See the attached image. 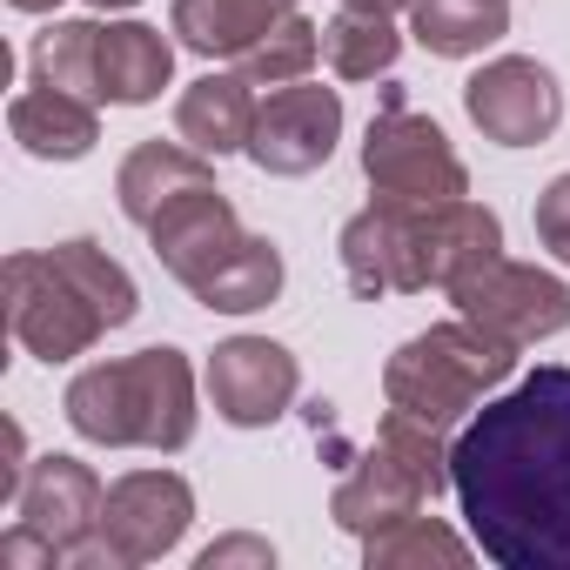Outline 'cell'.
<instances>
[{
    "label": "cell",
    "mask_w": 570,
    "mask_h": 570,
    "mask_svg": "<svg viewBox=\"0 0 570 570\" xmlns=\"http://www.w3.org/2000/svg\"><path fill=\"white\" fill-rule=\"evenodd\" d=\"M450 490L470 537L503 570H570V370L543 363L483 403L456 450Z\"/></svg>",
    "instance_id": "6da1fadb"
},
{
    "label": "cell",
    "mask_w": 570,
    "mask_h": 570,
    "mask_svg": "<svg viewBox=\"0 0 570 570\" xmlns=\"http://www.w3.org/2000/svg\"><path fill=\"white\" fill-rule=\"evenodd\" d=\"M75 436L101 443V450H155V456H175L195 443V370L181 350L155 343V350H135L121 363H88L68 396H61Z\"/></svg>",
    "instance_id": "7a4b0ae2"
},
{
    "label": "cell",
    "mask_w": 570,
    "mask_h": 570,
    "mask_svg": "<svg viewBox=\"0 0 570 570\" xmlns=\"http://www.w3.org/2000/svg\"><path fill=\"white\" fill-rule=\"evenodd\" d=\"M510 370H517V343L456 316V323H436V330L410 336L383 363V396H390V410H410L436 430H456V423L476 416V403L497 383H510Z\"/></svg>",
    "instance_id": "3957f363"
},
{
    "label": "cell",
    "mask_w": 570,
    "mask_h": 570,
    "mask_svg": "<svg viewBox=\"0 0 570 570\" xmlns=\"http://www.w3.org/2000/svg\"><path fill=\"white\" fill-rule=\"evenodd\" d=\"M0 282H8V323H14V336H21L28 356H41V363H75V356H88V350L108 336L101 303L81 289V275H75L55 248H21V255H8Z\"/></svg>",
    "instance_id": "277c9868"
},
{
    "label": "cell",
    "mask_w": 570,
    "mask_h": 570,
    "mask_svg": "<svg viewBox=\"0 0 570 570\" xmlns=\"http://www.w3.org/2000/svg\"><path fill=\"white\" fill-rule=\"evenodd\" d=\"M363 175H370L376 202H403V208H436V202L470 195L463 155L450 148V135L430 115L403 108V95H390V108L370 121V135H363Z\"/></svg>",
    "instance_id": "5b68a950"
},
{
    "label": "cell",
    "mask_w": 570,
    "mask_h": 570,
    "mask_svg": "<svg viewBox=\"0 0 570 570\" xmlns=\"http://www.w3.org/2000/svg\"><path fill=\"white\" fill-rule=\"evenodd\" d=\"M450 303H456V316L483 323L490 336H503L517 350L550 343V336L570 330V282L550 275V268H537V262H503L497 255L490 268H476L470 282H456Z\"/></svg>",
    "instance_id": "8992f818"
},
{
    "label": "cell",
    "mask_w": 570,
    "mask_h": 570,
    "mask_svg": "<svg viewBox=\"0 0 570 570\" xmlns=\"http://www.w3.org/2000/svg\"><path fill=\"white\" fill-rule=\"evenodd\" d=\"M463 115L483 128V141L497 148H537L557 135L563 121V88L543 61L530 55H497L463 81Z\"/></svg>",
    "instance_id": "52a82bcc"
},
{
    "label": "cell",
    "mask_w": 570,
    "mask_h": 570,
    "mask_svg": "<svg viewBox=\"0 0 570 570\" xmlns=\"http://www.w3.org/2000/svg\"><path fill=\"white\" fill-rule=\"evenodd\" d=\"M343 141V95L336 88H316V81H289L275 88L262 108H255V128H248V161L262 175H316Z\"/></svg>",
    "instance_id": "ba28073f"
},
{
    "label": "cell",
    "mask_w": 570,
    "mask_h": 570,
    "mask_svg": "<svg viewBox=\"0 0 570 570\" xmlns=\"http://www.w3.org/2000/svg\"><path fill=\"white\" fill-rule=\"evenodd\" d=\"M195 523V490L188 476L175 470H128L108 483V503H101V543L115 550L121 570L135 563H161Z\"/></svg>",
    "instance_id": "9c48e42d"
},
{
    "label": "cell",
    "mask_w": 570,
    "mask_h": 570,
    "mask_svg": "<svg viewBox=\"0 0 570 570\" xmlns=\"http://www.w3.org/2000/svg\"><path fill=\"white\" fill-rule=\"evenodd\" d=\"M296 390H303V363L268 336H228L208 356L215 416L235 423V430H268L275 416H289Z\"/></svg>",
    "instance_id": "30bf717a"
},
{
    "label": "cell",
    "mask_w": 570,
    "mask_h": 570,
    "mask_svg": "<svg viewBox=\"0 0 570 570\" xmlns=\"http://www.w3.org/2000/svg\"><path fill=\"white\" fill-rule=\"evenodd\" d=\"M101 503H108V490H101V476L81 456H35L21 497H14V517L28 530H41L61 550V563H68L81 543L101 537Z\"/></svg>",
    "instance_id": "8fae6325"
},
{
    "label": "cell",
    "mask_w": 570,
    "mask_h": 570,
    "mask_svg": "<svg viewBox=\"0 0 570 570\" xmlns=\"http://www.w3.org/2000/svg\"><path fill=\"white\" fill-rule=\"evenodd\" d=\"M242 235H248V228L235 222V202H228L215 181H208V188H188L181 202H168V208L148 222V248H155V262L181 282L188 296L215 275V262H222Z\"/></svg>",
    "instance_id": "7c38bea8"
},
{
    "label": "cell",
    "mask_w": 570,
    "mask_h": 570,
    "mask_svg": "<svg viewBox=\"0 0 570 570\" xmlns=\"http://www.w3.org/2000/svg\"><path fill=\"white\" fill-rule=\"evenodd\" d=\"M336 255H343V275L363 303L423 289L416 282V208H403V202H370L363 215H350Z\"/></svg>",
    "instance_id": "4fadbf2b"
},
{
    "label": "cell",
    "mask_w": 570,
    "mask_h": 570,
    "mask_svg": "<svg viewBox=\"0 0 570 570\" xmlns=\"http://www.w3.org/2000/svg\"><path fill=\"white\" fill-rule=\"evenodd\" d=\"M503 255V222L483 202H436L416 208V282L423 289H456L476 268H490Z\"/></svg>",
    "instance_id": "5bb4252c"
},
{
    "label": "cell",
    "mask_w": 570,
    "mask_h": 570,
    "mask_svg": "<svg viewBox=\"0 0 570 570\" xmlns=\"http://www.w3.org/2000/svg\"><path fill=\"white\" fill-rule=\"evenodd\" d=\"M430 503V490L383 450V443H370V456L336 483V497H330V517L350 530V537H376V530H390V523H403V517H416Z\"/></svg>",
    "instance_id": "9a60e30c"
},
{
    "label": "cell",
    "mask_w": 570,
    "mask_h": 570,
    "mask_svg": "<svg viewBox=\"0 0 570 570\" xmlns=\"http://www.w3.org/2000/svg\"><path fill=\"white\" fill-rule=\"evenodd\" d=\"M255 81L242 75V68H228V75H202V81H188L181 88V101H175V135L188 141V148H202V155H242L248 148V128H255V95H248Z\"/></svg>",
    "instance_id": "2e32d148"
},
{
    "label": "cell",
    "mask_w": 570,
    "mask_h": 570,
    "mask_svg": "<svg viewBox=\"0 0 570 570\" xmlns=\"http://www.w3.org/2000/svg\"><path fill=\"white\" fill-rule=\"evenodd\" d=\"M208 181H215V168H208L202 148H188V141H141V148H128V161L115 175V195H121V215L135 228H148L168 202H181L188 188H208Z\"/></svg>",
    "instance_id": "e0dca14e"
},
{
    "label": "cell",
    "mask_w": 570,
    "mask_h": 570,
    "mask_svg": "<svg viewBox=\"0 0 570 570\" xmlns=\"http://www.w3.org/2000/svg\"><path fill=\"white\" fill-rule=\"evenodd\" d=\"M282 14H296V0H175L168 28L208 61H242Z\"/></svg>",
    "instance_id": "ac0fdd59"
},
{
    "label": "cell",
    "mask_w": 570,
    "mask_h": 570,
    "mask_svg": "<svg viewBox=\"0 0 570 570\" xmlns=\"http://www.w3.org/2000/svg\"><path fill=\"white\" fill-rule=\"evenodd\" d=\"M8 128H14V141H21L35 161H81V155L101 141L95 101H81V95H68V88H41V81H35L28 95H14Z\"/></svg>",
    "instance_id": "d6986e66"
},
{
    "label": "cell",
    "mask_w": 570,
    "mask_h": 570,
    "mask_svg": "<svg viewBox=\"0 0 570 570\" xmlns=\"http://www.w3.org/2000/svg\"><path fill=\"white\" fill-rule=\"evenodd\" d=\"M175 75V48L148 21H115L101 28V101L115 108H148Z\"/></svg>",
    "instance_id": "ffe728a7"
},
{
    "label": "cell",
    "mask_w": 570,
    "mask_h": 570,
    "mask_svg": "<svg viewBox=\"0 0 570 570\" xmlns=\"http://www.w3.org/2000/svg\"><path fill=\"white\" fill-rule=\"evenodd\" d=\"M282 275H289V268H282V248L268 235H242L215 262V275L195 289V303L215 309V316H255V309H268L282 296Z\"/></svg>",
    "instance_id": "44dd1931"
},
{
    "label": "cell",
    "mask_w": 570,
    "mask_h": 570,
    "mask_svg": "<svg viewBox=\"0 0 570 570\" xmlns=\"http://www.w3.org/2000/svg\"><path fill=\"white\" fill-rule=\"evenodd\" d=\"M410 35H416V48H430L443 61H470L510 35V0H416Z\"/></svg>",
    "instance_id": "7402d4cb"
},
{
    "label": "cell",
    "mask_w": 570,
    "mask_h": 570,
    "mask_svg": "<svg viewBox=\"0 0 570 570\" xmlns=\"http://www.w3.org/2000/svg\"><path fill=\"white\" fill-rule=\"evenodd\" d=\"M396 55H403V35H396V21L376 14V8H343V14L323 28V61H330L343 81H376V75L396 68Z\"/></svg>",
    "instance_id": "603a6c76"
},
{
    "label": "cell",
    "mask_w": 570,
    "mask_h": 570,
    "mask_svg": "<svg viewBox=\"0 0 570 570\" xmlns=\"http://www.w3.org/2000/svg\"><path fill=\"white\" fill-rule=\"evenodd\" d=\"M28 68L41 88H68L81 101H101V21H55L48 35H35Z\"/></svg>",
    "instance_id": "cb8c5ba5"
},
{
    "label": "cell",
    "mask_w": 570,
    "mask_h": 570,
    "mask_svg": "<svg viewBox=\"0 0 570 570\" xmlns=\"http://www.w3.org/2000/svg\"><path fill=\"white\" fill-rule=\"evenodd\" d=\"M363 563L370 570H410V563H470V543L450 530V523H436V517H403V523H390V530H376V537H363Z\"/></svg>",
    "instance_id": "d4e9b609"
},
{
    "label": "cell",
    "mask_w": 570,
    "mask_h": 570,
    "mask_svg": "<svg viewBox=\"0 0 570 570\" xmlns=\"http://www.w3.org/2000/svg\"><path fill=\"white\" fill-rule=\"evenodd\" d=\"M316 55H323V28H316L309 14H282L235 68H242L255 88H289V81H309Z\"/></svg>",
    "instance_id": "484cf974"
},
{
    "label": "cell",
    "mask_w": 570,
    "mask_h": 570,
    "mask_svg": "<svg viewBox=\"0 0 570 570\" xmlns=\"http://www.w3.org/2000/svg\"><path fill=\"white\" fill-rule=\"evenodd\" d=\"M376 443L436 497V490H450V430H436V423H423V416H410V410H390L383 423H376Z\"/></svg>",
    "instance_id": "4316f807"
},
{
    "label": "cell",
    "mask_w": 570,
    "mask_h": 570,
    "mask_svg": "<svg viewBox=\"0 0 570 570\" xmlns=\"http://www.w3.org/2000/svg\"><path fill=\"white\" fill-rule=\"evenodd\" d=\"M537 242L570 268V175H557V181L537 195Z\"/></svg>",
    "instance_id": "83f0119b"
},
{
    "label": "cell",
    "mask_w": 570,
    "mask_h": 570,
    "mask_svg": "<svg viewBox=\"0 0 570 570\" xmlns=\"http://www.w3.org/2000/svg\"><path fill=\"white\" fill-rule=\"evenodd\" d=\"M0 570H68V563H61V550H55L41 530H28V523L14 517V530L0 537Z\"/></svg>",
    "instance_id": "f1b7e54d"
},
{
    "label": "cell",
    "mask_w": 570,
    "mask_h": 570,
    "mask_svg": "<svg viewBox=\"0 0 570 570\" xmlns=\"http://www.w3.org/2000/svg\"><path fill=\"white\" fill-rule=\"evenodd\" d=\"M235 563H255V570H268V563H275L268 537H215V543L195 557V570H235Z\"/></svg>",
    "instance_id": "f546056e"
},
{
    "label": "cell",
    "mask_w": 570,
    "mask_h": 570,
    "mask_svg": "<svg viewBox=\"0 0 570 570\" xmlns=\"http://www.w3.org/2000/svg\"><path fill=\"white\" fill-rule=\"evenodd\" d=\"M0 430H8V463H0V503H14V497H21V483H28V436H21V423H14V416L0 423Z\"/></svg>",
    "instance_id": "4dcf8cb0"
},
{
    "label": "cell",
    "mask_w": 570,
    "mask_h": 570,
    "mask_svg": "<svg viewBox=\"0 0 570 570\" xmlns=\"http://www.w3.org/2000/svg\"><path fill=\"white\" fill-rule=\"evenodd\" d=\"M343 8H376V14H396V8H416V0H343Z\"/></svg>",
    "instance_id": "1f68e13d"
},
{
    "label": "cell",
    "mask_w": 570,
    "mask_h": 570,
    "mask_svg": "<svg viewBox=\"0 0 570 570\" xmlns=\"http://www.w3.org/2000/svg\"><path fill=\"white\" fill-rule=\"evenodd\" d=\"M21 14H48V8H61V0H14Z\"/></svg>",
    "instance_id": "d6a6232c"
},
{
    "label": "cell",
    "mask_w": 570,
    "mask_h": 570,
    "mask_svg": "<svg viewBox=\"0 0 570 570\" xmlns=\"http://www.w3.org/2000/svg\"><path fill=\"white\" fill-rule=\"evenodd\" d=\"M88 8H101V14H108V8H135V0H88Z\"/></svg>",
    "instance_id": "836d02e7"
}]
</instances>
